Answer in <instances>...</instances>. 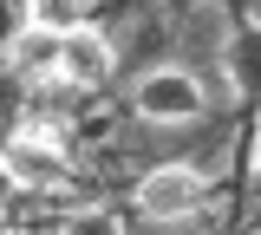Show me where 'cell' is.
Returning <instances> with one entry per match:
<instances>
[{"mask_svg":"<svg viewBox=\"0 0 261 235\" xmlns=\"http://www.w3.org/2000/svg\"><path fill=\"white\" fill-rule=\"evenodd\" d=\"M202 202H209V183H202V170H190V164H163V170H150V176L137 183V209H144L150 222H183Z\"/></svg>","mask_w":261,"mask_h":235,"instance_id":"1","label":"cell"},{"mask_svg":"<svg viewBox=\"0 0 261 235\" xmlns=\"http://www.w3.org/2000/svg\"><path fill=\"white\" fill-rule=\"evenodd\" d=\"M130 98H137V111L150 124H190V118H202V85H196V72H176V66L144 72Z\"/></svg>","mask_w":261,"mask_h":235,"instance_id":"2","label":"cell"},{"mask_svg":"<svg viewBox=\"0 0 261 235\" xmlns=\"http://www.w3.org/2000/svg\"><path fill=\"white\" fill-rule=\"evenodd\" d=\"M0 176L13 183V190H53L65 176V150L53 144V137H39V131H20L7 150H0Z\"/></svg>","mask_w":261,"mask_h":235,"instance_id":"3","label":"cell"},{"mask_svg":"<svg viewBox=\"0 0 261 235\" xmlns=\"http://www.w3.org/2000/svg\"><path fill=\"white\" fill-rule=\"evenodd\" d=\"M59 79H65V85H79V92H92V85L111 79V46H105L98 27H79V33L59 39Z\"/></svg>","mask_w":261,"mask_h":235,"instance_id":"4","label":"cell"},{"mask_svg":"<svg viewBox=\"0 0 261 235\" xmlns=\"http://www.w3.org/2000/svg\"><path fill=\"white\" fill-rule=\"evenodd\" d=\"M228 85L242 98H261V27H242L228 39Z\"/></svg>","mask_w":261,"mask_h":235,"instance_id":"5","label":"cell"},{"mask_svg":"<svg viewBox=\"0 0 261 235\" xmlns=\"http://www.w3.org/2000/svg\"><path fill=\"white\" fill-rule=\"evenodd\" d=\"M7 53H13V66L27 72V79H59V39H53V33L20 27V39H13Z\"/></svg>","mask_w":261,"mask_h":235,"instance_id":"6","label":"cell"},{"mask_svg":"<svg viewBox=\"0 0 261 235\" xmlns=\"http://www.w3.org/2000/svg\"><path fill=\"white\" fill-rule=\"evenodd\" d=\"M27 27H33V33L65 39V33L85 27V0H27Z\"/></svg>","mask_w":261,"mask_h":235,"instance_id":"7","label":"cell"},{"mask_svg":"<svg viewBox=\"0 0 261 235\" xmlns=\"http://www.w3.org/2000/svg\"><path fill=\"white\" fill-rule=\"evenodd\" d=\"M59 235H124V222H118L105 202H85V209H72V216H65Z\"/></svg>","mask_w":261,"mask_h":235,"instance_id":"8","label":"cell"},{"mask_svg":"<svg viewBox=\"0 0 261 235\" xmlns=\"http://www.w3.org/2000/svg\"><path fill=\"white\" fill-rule=\"evenodd\" d=\"M13 39H20V7L0 0V46H13Z\"/></svg>","mask_w":261,"mask_h":235,"instance_id":"9","label":"cell"},{"mask_svg":"<svg viewBox=\"0 0 261 235\" xmlns=\"http://www.w3.org/2000/svg\"><path fill=\"white\" fill-rule=\"evenodd\" d=\"M255 170H261V137H255Z\"/></svg>","mask_w":261,"mask_h":235,"instance_id":"10","label":"cell"},{"mask_svg":"<svg viewBox=\"0 0 261 235\" xmlns=\"http://www.w3.org/2000/svg\"><path fill=\"white\" fill-rule=\"evenodd\" d=\"M13 7H20V13H27V0H13Z\"/></svg>","mask_w":261,"mask_h":235,"instance_id":"11","label":"cell"}]
</instances>
